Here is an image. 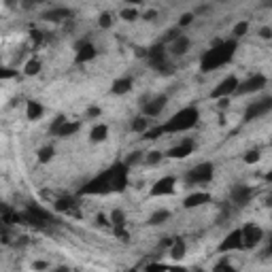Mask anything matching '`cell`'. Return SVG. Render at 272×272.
<instances>
[{"instance_id":"6da1fadb","label":"cell","mask_w":272,"mask_h":272,"mask_svg":"<svg viewBox=\"0 0 272 272\" xmlns=\"http://www.w3.org/2000/svg\"><path fill=\"white\" fill-rule=\"evenodd\" d=\"M128 187V166L126 164H115L109 170L85 185L81 189V196H100V194H111V192H124Z\"/></svg>"},{"instance_id":"7a4b0ae2","label":"cell","mask_w":272,"mask_h":272,"mask_svg":"<svg viewBox=\"0 0 272 272\" xmlns=\"http://www.w3.org/2000/svg\"><path fill=\"white\" fill-rule=\"evenodd\" d=\"M236 54V38L230 40H217V45L213 49H208L200 60V71L202 73H211L215 68H221L223 64H228Z\"/></svg>"},{"instance_id":"3957f363","label":"cell","mask_w":272,"mask_h":272,"mask_svg":"<svg viewBox=\"0 0 272 272\" xmlns=\"http://www.w3.org/2000/svg\"><path fill=\"white\" fill-rule=\"evenodd\" d=\"M200 119V111L196 107H185L181 109L179 113H175L172 117L166 121L164 126H162V130H164V134H175V132H187L192 130L196 124H198Z\"/></svg>"},{"instance_id":"277c9868","label":"cell","mask_w":272,"mask_h":272,"mask_svg":"<svg viewBox=\"0 0 272 272\" xmlns=\"http://www.w3.org/2000/svg\"><path fill=\"white\" fill-rule=\"evenodd\" d=\"M213 175H215V166H213L211 162H202V164L194 166V168L187 172L185 181H187L189 185H204V183L211 181Z\"/></svg>"},{"instance_id":"5b68a950","label":"cell","mask_w":272,"mask_h":272,"mask_svg":"<svg viewBox=\"0 0 272 272\" xmlns=\"http://www.w3.org/2000/svg\"><path fill=\"white\" fill-rule=\"evenodd\" d=\"M240 238H242V249H255L264 238V230L255 223H247L240 228Z\"/></svg>"},{"instance_id":"8992f818","label":"cell","mask_w":272,"mask_h":272,"mask_svg":"<svg viewBox=\"0 0 272 272\" xmlns=\"http://www.w3.org/2000/svg\"><path fill=\"white\" fill-rule=\"evenodd\" d=\"M266 85H268V79L264 77V74H255V77H249L247 81H238V85H236L234 94L232 96H245V94H253V91H259L264 90Z\"/></svg>"},{"instance_id":"52a82bcc","label":"cell","mask_w":272,"mask_h":272,"mask_svg":"<svg viewBox=\"0 0 272 272\" xmlns=\"http://www.w3.org/2000/svg\"><path fill=\"white\" fill-rule=\"evenodd\" d=\"M149 62H151L153 68H158V71H164V66H168V51H166V43H158L153 45L151 49H149Z\"/></svg>"},{"instance_id":"ba28073f","label":"cell","mask_w":272,"mask_h":272,"mask_svg":"<svg viewBox=\"0 0 272 272\" xmlns=\"http://www.w3.org/2000/svg\"><path fill=\"white\" fill-rule=\"evenodd\" d=\"M272 111V98H264L259 102H253L247 107L245 111V121H253V119H259L264 115H268Z\"/></svg>"},{"instance_id":"9c48e42d","label":"cell","mask_w":272,"mask_h":272,"mask_svg":"<svg viewBox=\"0 0 272 272\" xmlns=\"http://www.w3.org/2000/svg\"><path fill=\"white\" fill-rule=\"evenodd\" d=\"M236 85H238V77L230 74V77H225V79L221 81V83H219L217 88L211 91V98H213V100H219V98H228V96H232V94H234V90H236Z\"/></svg>"},{"instance_id":"30bf717a","label":"cell","mask_w":272,"mask_h":272,"mask_svg":"<svg viewBox=\"0 0 272 272\" xmlns=\"http://www.w3.org/2000/svg\"><path fill=\"white\" fill-rule=\"evenodd\" d=\"M175 185H177V179L175 177H162L160 181L153 183V187H151V192H149V196H151V198L170 196L172 192H175Z\"/></svg>"},{"instance_id":"8fae6325","label":"cell","mask_w":272,"mask_h":272,"mask_svg":"<svg viewBox=\"0 0 272 272\" xmlns=\"http://www.w3.org/2000/svg\"><path fill=\"white\" fill-rule=\"evenodd\" d=\"M230 200L236 206H247L253 200V189L249 185H234L232 192H230Z\"/></svg>"},{"instance_id":"7c38bea8","label":"cell","mask_w":272,"mask_h":272,"mask_svg":"<svg viewBox=\"0 0 272 272\" xmlns=\"http://www.w3.org/2000/svg\"><path fill=\"white\" fill-rule=\"evenodd\" d=\"M166 102H168V98L164 94L151 98L149 102H143V115L145 117H158V115L166 109Z\"/></svg>"},{"instance_id":"4fadbf2b","label":"cell","mask_w":272,"mask_h":272,"mask_svg":"<svg viewBox=\"0 0 272 272\" xmlns=\"http://www.w3.org/2000/svg\"><path fill=\"white\" fill-rule=\"evenodd\" d=\"M242 249V238H240V228L232 230L219 245V253H228V251H240Z\"/></svg>"},{"instance_id":"5bb4252c","label":"cell","mask_w":272,"mask_h":272,"mask_svg":"<svg viewBox=\"0 0 272 272\" xmlns=\"http://www.w3.org/2000/svg\"><path fill=\"white\" fill-rule=\"evenodd\" d=\"M77 202H74V198H71V196H64V198H57L54 202V211L57 213H64V215L68 217H79V211H77Z\"/></svg>"},{"instance_id":"9a60e30c","label":"cell","mask_w":272,"mask_h":272,"mask_svg":"<svg viewBox=\"0 0 272 272\" xmlns=\"http://www.w3.org/2000/svg\"><path fill=\"white\" fill-rule=\"evenodd\" d=\"M79 130H81V124H79V121L64 119L54 132H51V134H55V136H60V138H68V136H74Z\"/></svg>"},{"instance_id":"2e32d148","label":"cell","mask_w":272,"mask_h":272,"mask_svg":"<svg viewBox=\"0 0 272 272\" xmlns=\"http://www.w3.org/2000/svg\"><path fill=\"white\" fill-rule=\"evenodd\" d=\"M73 9H68V7H57V9H49L47 13H43V17L47 21H68V19H73Z\"/></svg>"},{"instance_id":"e0dca14e","label":"cell","mask_w":272,"mask_h":272,"mask_svg":"<svg viewBox=\"0 0 272 272\" xmlns=\"http://www.w3.org/2000/svg\"><path fill=\"white\" fill-rule=\"evenodd\" d=\"M192 151H194V143L192 141H183V143H179V145H175V147L168 149V158L183 160V158H187Z\"/></svg>"},{"instance_id":"ac0fdd59","label":"cell","mask_w":272,"mask_h":272,"mask_svg":"<svg viewBox=\"0 0 272 272\" xmlns=\"http://www.w3.org/2000/svg\"><path fill=\"white\" fill-rule=\"evenodd\" d=\"M208 202H211V194H206V192H194V194H189L187 198H185L183 206L185 208H198L202 204H208Z\"/></svg>"},{"instance_id":"d6986e66","label":"cell","mask_w":272,"mask_h":272,"mask_svg":"<svg viewBox=\"0 0 272 272\" xmlns=\"http://www.w3.org/2000/svg\"><path fill=\"white\" fill-rule=\"evenodd\" d=\"M98 55L96 47L91 43H81L79 49H77V64H83V62H90L94 60V57Z\"/></svg>"},{"instance_id":"ffe728a7","label":"cell","mask_w":272,"mask_h":272,"mask_svg":"<svg viewBox=\"0 0 272 272\" xmlns=\"http://www.w3.org/2000/svg\"><path fill=\"white\" fill-rule=\"evenodd\" d=\"M189 47H192V40L181 34V36L175 38V40L170 43V54H172V55H183V54H187Z\"/></svg>"},{"instance_id":"44dd1931","label":"cell","mask_w":272,"mask_h":272,"mask_svg":"<svg viewBox=\"0 0 272 272\" xmlns=\"http://www.w3.org/2000/svg\"><path fill=\"white\" fill-rule=\"evenodd\" d=\"M43 111H45L43 104L36 102V100H30L28 102V107H26V117L30 121H36V119L43 117Z\"/></svg>"},{"instance_id":"7402d4cb","label":"cell","mask_w":272,"mask_h":272,"mask_svg":"<svg viewBox=\"0 0 272 272\" xmlns=\"http://www.w3.org/2000/svg\"><path fill=\"white\" fill-rule=\"evenodd\" d=\"M130 90H132V79H130V77H121V79H117V81L113 83V88H111V91H113V94H117V96L128 94Z\"/></svg>"},{"instance_id":"603a6c76","label":"cell","mask_w":272,"mask_h":272,"mask_svg":"<svg viewBox=\"0 0 272 272\" xmlns=\"http://www.w3.org/2000/svg\"><path fill=\"white\" fill-rule=\"evenodd\" d=\"M107 136H109V126H104V124L94 126L91 132H90L91 143H102V141H107Z\"/></svg>"},{"instance_id":"cb8c5ba5","label":"cell","mask_w":272,"mask_h":272,"mask_svg":"<svg viewBox=\"0 0 272 272\" xmlns=\"http://www.w3.org/2000/svg\"><path fill=\"white\" fill-rule=\"evenodd\" d=\"M172 213L166 211V208H162V211H155L151 217H149V225H164L166 221H170Z\"/></svg>"},{"instance_id":"d4e9b609","label":"cell","mask_w":272,"mask_h":272,"mask_svg":"<svg viewBox=\"0 0 272 272\" xmlns=\"http://www.w3.org/2000/svg\"><path fill=\"white\" fill-rule=\"evenodd\" d=\"M168 249H170V257L181 259V257L185 255V251H187V245H185V240L175 238V240H172V245H170Z\"/></svg>"},{"instance_id":"484cf974","label":"cell","mask_w":272,"mask_h":272,"mask_svg":"<svg viewBox=\"0 0 272 272\" xmlns=\"http://www.w3.org/2000/svg\"><path fill=\"white\" fill-rule=\"evenodd\" d=\"M54 147L51 145H45V147H40L38 149V153H36V160H38V164H49L51 160H54Z\"/></svg>"},{"instance_id":"4316f807","label":"cell","mask_w":272,"mask_h":272,"mask_svg":"<svg viewBox=\"0 0 272 272\" xmlns=\"http://www.w3.org/2000/svg\"><path fill=\"white\" fill-rule=\"evenodd\" d=\"M40 60L38 57H32V60H28L26 62V66H24V74L26 77H34V74H38L40 73Z\"/></svg>"},{"instance_id":"83f0119b","label":"cell","mask_w":272,"mask_h":272,"mask_svg":"<svg viewBox=\"0 0 272 272\" xmlns=\"http://www.w3.org/2000/svg\"><path fill=\"white\" fill-rule=\"evenodd\" d=\"M130 128L132 132H145V130H149V117H136V119H132V124H130Z\"/></svg>"},{"instance_id":"f1b7e54d","label":"cell","mask_w":272,"mask_h":272,"mask_svg":"<svg viewBox=\"0 0 272 272\" xmlns=\"http://www.w3.org/2000/svg\"><path fill=\"white\" fill-rule=\"evenodd\" d=\"M119 17H121L124 21H136L138 17H141V11H138L136 7H128V9H124V11H121Z\"/></svg>"},{"instance_id":"f546056e","label":"cell","mask_w":272,"mask_h":272,"mask_svg":"<svg viewBox=\"0 0 272 272\" xmlns=\"http://www.w3.org/2000/svg\"><path fill=\"white\" fill-rule=\"evenodd\" d=\"M109 219H111V225H115V228H119V225H126V213L121 211V208H115Z\"/></svg>"},{"instance_id":"4dcf8cb0","label":"cell","mask_w":272,"mask_h":272,"mask_svg":"<svg viewBox=\"0 0 272 272\" xmlns=\"http://www.w3.org/2000/svg\"><path fill=\"white\" fill-rule=\"evenodd\" d=\"M143 158H145V153H143V151H132V153L128 155V158H126L124 164L128 166V168H132V166H138V164H141Z\"/></svg>"},{"instance_id":"1f68e13d","label":"cell","mask_w":272,"mask_h":272,"mask_svg":"<svg viewBox=\"0 0 272 272\" xmlns=\"http://www.w3.org/2000/svg\"><path fill=\"white\" fill-rule=\"evenodd\" d=\"M162 158H164V153H162V151H149L143 158V162H145V164H149V166H155V164H160V162H162Z\"/></svg>"},{"instance_id":"d6a6232c","label":"cell","mask_w":272,"mask_h":272,"mask_svg":"<svg viewBox=\"0 0 272 272\" xmlns=\"http://www.w3.org/2000/svg\"><path fill=\"white\" fill-rule=\"evenodd\" d=\"M247 30H249V21H238V24L234 26V30H232L234 38H240V36H245V34H247Z\"/></svg>"},{"instance_id":"836d02e7","label":"cell","mask_w":272,"mask_h":272,"mask_svg":"<svg viewBox=\"0 0 272 272\" xmlns=\"http://www.w3.org/2000/svg\"><path fill=\"white\" fill-rule=\"evenodd\" d=\"M259 158H262V155H259L257 149H251V151L245 153V164H257Z\"/></svg>"},{"instance_id":"e575fe53","label":"cell","mask_w":272,"mask_h":272,"mask_svg":"<svg viewBox=\"0 0 272 272\" xmlns=\"http://www.w3.org/2000/svg\"><path fill=\"white\" fill-rule=\"evenodd\" d=\"M179 36H181V28H172V30H168V32H166V36H164V40H162V43H172V40H175V38H179Z\"/></svg>"},{"instance_id":"d590c367","label":"cell","mask_w":272,"mask_h":272,"mask_svg":"<svg viewBox=\"0 0 272 272\" xmlns=\"http://www.w3.org/2000/svg\"><path fill=\"white\" fill-rule=\"evenodd\" d=\"M143 134H145V138L153 141V138H160L162 134H164V130H162V126H158V128H153V130H145Z\"/></svg>"},{"instance_id":"8d00e7d4","label":"cell","mask_w":272,"mask_h":272,"mask_svg":"<svg viewBox=\"0 0 272 272\" xmlns=\"http://www.w3.org/2000/svg\"><path fill=\"white\" fill-rule=\"evenodd\" d=\"M194 17H196V13H183V15H181V19H179V28L192 26V24H194Z\"/></svg>"},{"instance_id":"74e56055","label":"cell","mask_w":272,"mask_h":272,"mask_svg":"<svg viewBox=\"0 0 272 272\" xmlns=\"http://www.w3.org/2000/svg\"><path fill=\"white\" fill-rule=\"evenodd\" d=\"M98 24H100V28H111V26H113V17H111V13H102L100 17H98Z\"/></svg>"},{"instance_id":"f35d334b","label":"cell","mask_w":272,"mask_h":272,"mask_svg":"<svg viewBox=\"0 0 272 272\" xmlns=\"http://www.w3.org/2000/svg\"><path fill=\"white\" fill-rule=\"evenodd\" d=\"M102 115V109L100 107H90L88 111H85V119H96Z\"/></svg>"},{"instance_id":"ab89813d","label":"cell","mask_w":272,"mask_h":272,"mask_svg":"<svg viewBox=\"0 0 272 272\" xmlns=\"http://www.w3.org/2000/svg\"><path fill=\"white\" fill-rule=\"evenodd\" d=\"M215 270H234L232 266H230V262L228 259H221L219 264H215Z\"/></svg>"},{"instance_id":"60d3db41","label":"cell","mask_w":272,"mask_h":272,"mask_svg":"<svg viewBox=\"0 0 272 272\" xmlns=\"http://www.w3.org/2000/svg\"><path fill=\"white\" fill-rule=\"evenodd\" d=\"M259 36H262V38H266V40H268V38H272V30H270V28H268V26H266V28H262V30H259Z\"/></svg>"},{"instance_id":"b9f144b4","label":"cell","mask_w":272,"mask_h":272,"mask_svg":"<svg viewBox=\"0 0 272 272\" xmlns=\"http://www.w3.org/2000/svg\"><path fill=\"white\" fill-rule=\"evenodd\" d=\"M96 221H98V223H100V225H111V219H109L107 215H102V213H100V215H98V217H96Z\"/></svg>"},{"instance_id":"7bdbcfd3","label":"cell","mask_w":272,"mask_h":272,"mask_svg":"<svg viewBox=\"0 0 272 272\" xmlns=\"http://www.w3.org/2000/svg\"><path fill=\"white\" fill-rule=\"evenodd\" d=\"M32 268H34V270H47V268H49V264H47V262H34V264H32Z\"/></svg>"},{"instance_id":"ee69618b","label":"cell","mask_w":272,"mask_h":272,"mask_svg":"<svg viewBox=\"0 0 272 272\" xmlns=\"http://www.w3.org/2000/svg\"><path fill=\"white\" fill-rule=\"evenodd\" d=\"M158 17V11H147V13L143 15V19H147V21H151V19H155Z\"/></svg>"},{"instance_id":"f6af8a7d","label":"cell","mask_w":272,"mask_h":272,"mask_svg":"<svg viewBox=\"0 0 272 272\" xmlns=\"http://www.w3.org/2000/svg\"><path fill=\"white\" fill-rule=\"evenodd\" d=\"M228 104H230L228 98H219V100H217V107L219 109H228Z\"/></svg>"},{"instance_id":"bcb514c9","label":"cell","mask_w":272,"mask_h":272,"mask_svg":"<svg viewBox=\"0 0 272 272\" xmlns=\"http://www.w3.org/2000/svg\"><path fill=\"white\" fill-rule=\"evenodd\" d=\"M126 2H128V4H130V7H138V4H141V2H143V0H126Z\"/></svg>"},{"instance_id":"7dc6e473","label":"cell","mask_w":272,"mask_h":272,"mask_svg":"<svg viewBox=\"0 0 272 272\" xmlns=\"http://www.w3.org/2000/svg\"><path fill=\"white\" fill-rule=\"evenodd\" d=\"M0 225H4V223H2V215H0Z\"/></svg>"},{"instance_id":"c3c4849f","label":"cell","mask_w":272,"mask_h":272,"mask_svg":"<svg viewBox=\"0 0 272 272\" xmlns=\"http://www.w3.org/2000/svg\"><path fill=\"white\" fill-rule=\"evenodd\" d=\"M34 2H43V0H34Z\"/></svg>"}]
</instances>
